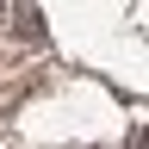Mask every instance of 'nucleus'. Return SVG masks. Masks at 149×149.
Returning a JSON list of instances; mask_svg holds the SVG:
<instances>
[{
    "instance_id": "f257e3e1",
    "label": "nucleus",
    "mask_w": 149,
    "mask_h": 149,
    "mask_svg": "<svg viewBox=\"0 0 149 149\" xmlns=\"http://www.w3.org/2000/svg\"><path fill=\"white\" fill-rule=\"evenodd\" d=\"M0 6H6V0H0Z\"/></svg>"
}]
</instances>
